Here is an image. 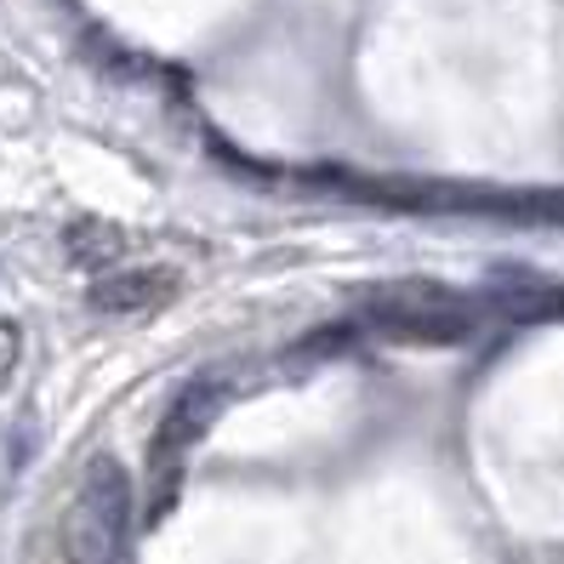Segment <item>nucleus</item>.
<instances>
[{"label":"nucleus","mask_w":564,"mask_h":564,"mask_svg":"<svg viewBox=\"0 0 564 564\" xmlns=\"http://www.w3.org/2000/svg\"><path fill=\"white\" fill-rule=\"evenodd\" d=\"M131 479L115 456H97L63 513V564H131Z\"/></svg>","instance_id":"1"},{"label":"nucleus","mask_w":564,"mask_h":564,"mask_svg":"<svg viewBox=\"0 0 564 564\" xmlns=\"http://www.w3.org/2000/svg\"><path fill=\"white\" fill-rule=\"evenodd\" d=\"M371 314L382 319V330H400V337H462L468 330V308L456 296L434 291V285H400V291H382Z\"/></svg>","instance_id":"2"},{"label":"nucleus","mask_w":564,"mask_h":564,"mask_svg":"<svg viewBox=\"0 0 564 564\" xmlns=\"http://www.w3.org/2000/svg\"><path fill=\"white\" fill-rule=\"evenodd\" d=\"M212 405H217V393H212V388H194V393H183V400L172 405L165 427L154 434V468H160V474H172V468H177V456H188V445L206 434Z\"/></svg>","instance_id":"3"}]
</instances>
